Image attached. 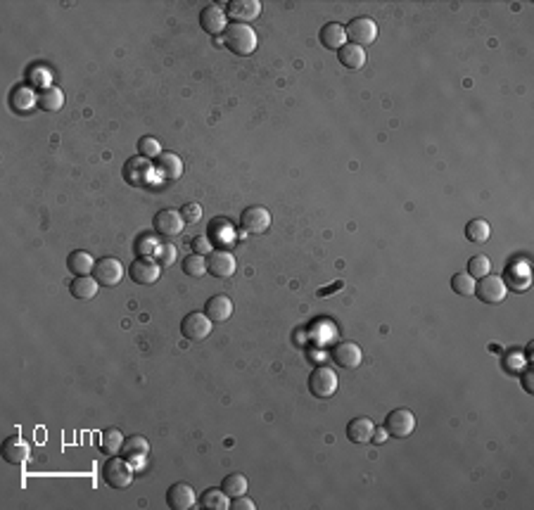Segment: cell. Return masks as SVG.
I'll list each match as a JSON object with an SVG mask.
<instances>
[{
	"instance_id": "1",
	"label": "cell",
	"mask_w": 534,
	"mask_h": 510,
	"mask_svg": "<svg viewBox=\"0 0 534 510\" xmlns=\"http://www.w3.org/2000/svg\"><path fill=\"white\" fill-rule=\"evenodd\" d=\"M224 43L231 53L240 55V57H249V55L257 50L259 38H257V31L249 24H235V21H231L228 29L224 31Z\"/></svg>"
},
{
	"instance_id": "2",
	"label": "cell",
	"mask_w": 534,
	"mask_h": 510,
	"mask_svg": "<svg viewBox=\"0 0 534 510\" xmlns=\"http://www.w3.org/2000/svg\"><path fill=\"white\" fill-rule=\"evenodd\" d=\"M103 482L109 489H126L133 482V465L126 458L109 456V461L103 465Z\"/></svg>"
},
{
	"instance_id": "3",
	"label": "cell",
	"mask_w": 534,
	"mask_h": 510,
	"mask_svg": "<svg viewBox=\"0 0 534 510\" xmlns=\"http://www.w3.org/2000/svg\"><path fill=\"white\" fill-rule=\"evenodd\" d=\"M337 373L328 365H316L314 370L309 373V392L316 399H330L337 392Z\"/></svg>"
},
{
	"instance_id": "4",
	"label": "cell",
	"mask_w": 534,
	"mask_h": 510,
	"mask_svg": "<svg viewBox=\"0 0 534 510\" xmlns=\"http://www.w3.org/2000/svg\"><path fill=\"white\" fill-rule=\"evenodd\" d=\"M344 31H347V38L354 43V46H359L364 50H366V46L375 43V38H377V24L371 19V17H354V19L344 26Z\"/></svg>"
},
{
	"instance_id": "5",
	"label": "cell",
	"mask_w": 534,
	"mask_h": 510,
	"mask_svg": "<svg viewBox=\"0 0 534 510\" xmlns=\"http://www.w3.org/2000/svg\"><path fill=\"white\" fill-rule=\"evenodd\" d=\"M475 295L480 302L485 304H501L506 295H508V287H506V282L501 275H485V278H480L475 282Z\"/></svg>"
},
{
	"instance_id": "6",
	"label": "cell",
	"mask_w": 534,
	"mask_h": 510,
	"mask_svg": "<svg viewBox=\"0 0 534 510\" xmlns=\"http://www.w3.org/2000/svg\"><path fill=\"white\" fill-rule=\"evenodd\" d=\"M152 226L159 237L171 240V237H176L183 233V228H186V219H183L181 212H176V209H162V212L154 214Z\"/></svg>"
},
{
	"instance_id": "7",
	"label": "cell",
	"mask_w": 534,
	"mask_h": 510,
	"mask_svg": "<svg viewBox=\"0 0 534 510\" xmlns=\"http://www.w3.org/2000/svg\"><path fill=\"white\" fill-rule=\"evenodd\" d=\"M93 278H96L103 287H116L124 278V264L116 257H103L96 262L93 268Z\"/></svg>"
},
{
	"instance_id": "8",
	"label": "cell",
	"mask_w": 534,
	"mask_h": 510,
	"mask_svg": "<svg viewBox=\"0 0 534 510\" xmlns=\"http://www.w3.org/2000/svg\"><path fill=\"white\" fill-rule=\"evenodd\" d=\"M159 273H162V266H159L157 259H152V257L133 259V264L129 268L131 280L138 282V285H154V282L159 280Z\"/></svg>"
},
{
	"instance_id": "9",
	"label": "cell",
	"mask_w": 534,
	"mask_h": 510,
	"mask_svg": "<svg viewBox=\"0 0 534 510\" xmlns=\"http://www.w3.org/2000/svg\"><path fill=\"white\" fill-rule=\"evenodd\" d=\"M271 226V212L266 207H247L244 212L240 214V228L247 233V235H261L266 233Z\"/></svg>"
},
{
	"instance_id": "10",
	"label": "cell",
	"mask_w": 534,
	"mask_h": 510,
	"mask_svg": "<svg viewBox=\"0 0 534 510\" xmlns=\"http://www.w3.org/2000/svg\"><path fill=\"white\" fill-rule=\"evenodd\" d=\"M385 430H387V435L397 437V439H404V437H409L411 432L416 430V415L411 413L409 408H394V411H389L385 418Z\"/></svg>"
},
{
	"instance_id": "11",
	"label": "cell",
	"mask_w": 534,
	"mask_h": 510,
	"mask_svg": "<svg viewBox=\"0 0 534 510\" xmlns=\"http://www.w3.org/2000/svg\"><path fill=\"white\" fill-rule=\"evenodd\" d=\"M181 332H183V337L190 342L207 340L211 332V318L207 313H199V311L188 313L186 318L181 320Z\"/></svg>"
},
{
	"instance_id": "12",
	"label": "cell",
	"mask_w": 534,
	"mask_h": 510,
	"mask_svg": "<svg viewBox=\"0 0 534 510\" xmlns=\"http://www.w3.org/2000/svg\"><path fill=\"white\" fill-rule=\"evenodd\" d=\"M238 268V262L228 249H211L207 254V273L214 278H231Z\"/></svg>"
},
{
	"instance_id": "13",
	"label": "cell",
	"mask_w": 534,
	"mask_h": 510,
	"mask_svg": "<svg viewBox=\"0 0 534 510\" xmlns=\"http://www.w3.org/2000/svg\"><path fill=\"white\" fill-rule=\"evenodd\" d=\"M199 26L202 31H207L209 36H219L228 29V15L226 10H221L216 3L204 5L202 12H199Z\"/></svg>"
},
{
	"instance_id": "14",
	"label": "cell",
	"mask_w": 534,
	"mask_h": 510,
	"mask_svg": "<svg viewBox=\"0 0 534 510\" xmlns=\"http://www.w3.org/2000/svg\"><path fill=\"white\" fill-rule=\"evenodd\" d=\"M195 503H197V496L188 482H176L166 491V506L171 510H190Z\"/></svg>"
},
{
	"instance_id": "15",
	"label": "cell",
	"mask_w": 534,
	"mask_h": 510,
	"mask_svg": "<svg viewBox=\"0 0 534 510\" xmlns=\"http://www.w3.org/2000/svg\"><path fill=\"white\" fill-rule=\"evenodd\" d=\"M332 361L344 370H354L364 361V352L356 342H340L332 347Z\"/></svg>"
},
{
	"instance_id": "16",
	"label": "cell",
	"mask_w": 534,
	"mask_h": 510,
	"mask_svg": "<svg viewBox=\"0 0 534 510\" xmlns=\"http://www.w3.org/2000/svg\"><path fill=\"white\" fill-rule=\"evenodd\" d=\"M226 15L235 24H249V21L261 15V3L259 0H231L226 8Z\"/></svg>"
},
{
	"instance_id": "17",
	"label": "cell",
	"mask_w": 534,
	"mask_h": 510,
	"mask_svg": "<svg viewBox=\"0 0 534 510\" xmlns=\"http://www.w3.org/2000/svg\"><path fill=\"white\" fill-rule=\"evenodd\" d=\"M235 240H238L235 228H233V224L228 219H224V216H219V219L209 224V242H214L216 249L233 247Z\"/></svg>"
},
{
	"instance_id": "18",
	"label": "cell",
	"mask_w": 534,
	"mask_h": 510,
	"mask_svg": "<svg viewBox=\"0 0 534 510\" xmlns=\"http://www.w3.org/2000/svg\"><path fill=\"white\" fill-rule=\"evenodd\" d=\"M31 456V446L26 439H21L19 435H12L3 441V461L10 465H21L26 463V458Z\"/></svg>"
},
{
	"instance_id": "19",
	"label": "cell",
	"mask_w": 534,
	"mask_h": 510,
	"mask_svg": "<svg viewBox=\"0 0 534 510\" xmlns=\"http://www.w3.org/2000/svg\"><path fill=\"white\" fill-rule=\"evenodd\" d=\"M154 171L162 176L164 181H178L183 176V162L174 152H162L154 162Z\"/></svg>"
},
{
	"instance_id": "20",
	"label": "cell",
	"mask_w": 534,
	"mask_h": 510,
	"mask_svg": "<svg viewBox=\"0 0 534 510\" xmlns=\"http://www.w3.org/2000/svg\"><path fill=\"white\" fill-rule=\"evenodd\" d=\"M121 453H124L126 461H131V465L136 468V463H143L145 461V456L150 453V441L141 435L126 437L124 446H121Z\"/></svg>"
},
{
	"instance_id": "21",
	"label": "cell",
	"mask_w": 534,
	"mask_h": 510,
	"mask_svg": "<svg viewBox=\"0 0 534 510\" xmlns=\"http://www.w3.org/2000/svg\"><path fill=\"white\" fill-rule=\"evenodd\" d=\"M204 313L211 318V323H224L233 316V302L226 295H214L204 304Z\"/></svg>"
},
{
	"instance_id": "22",
	"label": "cell",
	"mask_w": 534,
	"mask_h": 510,
	"mask_svg": "<svg viewBox=\"0 0 534 510\" xmlns=\"http://www.w3.org/2000/svg\"><path fill=\"white\" fill-rule=\"evenodd\" d=\"M373 432H375V425H373L371 418H364V415L349 420V425H347V437H349V441H354V444H368L373 439Z\"/></svg>"
},
{
	"instance_id": "23",
	"label": "cell",
	"mask_w": 534,
	"mask_h": 510,
	"mask_svg": "<svg viewBox=\"0 0 534 510\" xmlns=\"http://www.w3.org/2000/svg\"><path fill=\"white\" fill-rule=\"evenodd\" d=\"M319 38H321V43H323L326 48L340 50L344 43H347V31H344V26L337 24V21H328L323 29H321Z\"/></svg>"
},
{
	"instance_id": "24",
	"label": "cell",
	"mask_w": 534,
	"mask_h": 510,
	"mask_svg": "<svg viewBox=\"0 0 534 510\" xmlns=\"http://www.w3.org/2000/svg\"><path fill=\"white\" fill-rule=\"evenodd\" d=\"M66 268L74 275H91L93 268H96V259L88 252H83V249H74V252L66 257Z\"/></svg>"
},
{
	"instance_id": "25",
	"label": "cell",
	"mask_w": 534,
	"mask_h": 510,
	"mask_svg": "<svg viewBox=\"0 0 534 510\" xmlns=\"http://www.w3.org/2000/svg\"><path fill=\"white\" fill-rule=\"evenodd\" d=\"M337 60H340L342 66L347 69H361L366 64V50L354 46V43H344V46L337 50Z\"/></svg>"
},
{
	"instance_id": "26",
	"label": "cell",
	"mask_w": 534,
	"mask_h": 510,
	"mask_svg": "<svg viewBox=\"0 0 534 510\" xmlns=\"http://www.w3.org/2000/svg\"><path fill=\"white\" fill-rule=\"evenodd\" d=\"M98 285L100 282L93 278V275H76L69 285V292L74 299H83V302H86V299H93L98 295Z\"/></svg>"
},
{
	"instance_id": "27",
	"label": "cell",
	"mask_w": 534,
	"mask_h": 510,
	"mask_svg": "<svg viewBox=\"0 0 534 510\" xmlns=\"http://www.w3.org/2000/svg\"><path fill=\"white\" fill-rule=\"evenodd\" d=\"M124 439L126 437L121 435L119 428L103 430V435H100V451H103L105 456H119L121 446H124Z\"/></svg>"
},
{
	"instance_id": "28",
	"label": "cell",
	"mask_w": 534,
	"mask_h": 510,
	"mask_svg": "<svg viewBox=\"0 0 534 510\" xmlns=\"http://www.w3.org/2000/svg\"><path fill=\"white\" fill-rule=\"evenodd\" d=\"M150 174H152V166L145 162V157L129 159V164H126V169H124V176L131 185H141V183H145Z\"/></svg>"
},
{
	"instance_id": "29",
	"label": "cell",
	"mask_w": 534,
	"mask_h": 510,
	"mask_svg": "<svg viewBox=\"0 0 534 510\" xmlns=\"http://www.w3.org/2000/svg\"><path fill=\"white\" fill-rule=\"evenodd\" d=\"M38 107L46 109V112H60L64 107V93L57 86L43 88L41 95H38Z\"/></svg>"
},
{
	"instance_id": "30",
	"label": "cell",
	"mask_w": 534,
	"mask_h": 510,
	"mask_svg": "<svg viewBox=\"0 0 534 510\" xmlns=\"http://www.w3.org/2000/svg\"><path fill=\"white\" fill-rule=\"evenodd\" d=\"M199 506L209 508V510H228L231 508V496H228L224 489H207L202 494Z\"/></svg>"
},
{
	"instance_id": "31",
	"label": "cell",
	"mask_w": 534,
	"mask_h": 510,
	"mask_svg": "<svg viewBox=\"0 0 534 510\" xmlns=\"http://www.w3.org/2000/svg\"><path fill=\"white\" fill-rule=\"evenodd\" d=\"M247 486H249V482L242 473H231L228 477H224V482H221V489H224L231 498L247 494Z\"/></svg>"
},
{
	"instance_id": "32",
	"label": "cell",
	"mask_w": 534,
	"mask_h": 510,
	"mask_svg": "<svg viewBox=\"0 0 534 510\" xmlns=\"http://www.w3.org/2000/svg\"><path fill=\"white\" fill-rule=\"evenodd\" d=\"M489 235H492V228H489V224L485 219H470L468 224H465V237H468L470 242H487Z\"/></svg>"
},
{
	"instance_id": "33",
	"label": "cell",
	"mask_w": 534,
	"mask_h": 510,
	"mask_svg": "<svg viewBox=\"0 0 534 510\" xmlns=\"http://www.w3.org/2000/svg\"><path fill=\"white\" fill-rule=\"evenodd\" d=\"M183 271H186V275H193V278H202L207 273V257L190 254V257L183 259Z\"/></svg>"
},
{
	"instance_id": "34",
	"label": "cell",
	"mask_w": 534,
	"mask_h": 510,
	"mask_svg": "<svg viewBox=\"0 0 534 510\" xmlns=\"http://www.w3.org/2000/svg\"><path fill=\"white\" fill-rule=\"evenodd\" d=\"M475 278L468 273H456L452 275V290L461 297H472L475 295Z\"/></svg>"
},
{
	"instance_id": "35",
	"label": "cell",
	"mask_w": 534,
	"mask_h": 510,
	"mask_svg": "<svg viewBox=\"0 0 534 510\" xmlns=\"http://www.w3.org/2000/svg\"><path fill=\"white\" fill-rule=\"evenodd\" d=\"M489 273H492V262H489V257H485V254H477V257H472L468 262V275H472L475 280L485 278Z\"/></svg>"
},
{
	"instance_id": "36",
	"label": "cell",
	"mask_w": 534,
	"mask_h": 510,
	"mask_svg": "<svg viewBox=\"0 0 534 510\" xmlns=\"http://www.w3.org/2000/svg\"><path fill=\"white\" fill-rule=\"evenodd\" d=\"M10 100H12V107L17 112H26V109L33 107V93H31V88H26V86L15 88V93Z\"/></svg>"
},
{
	"instance_id": "37",
	"label": "cell",
	"mask_w": 534,
	"mask_h": 510,
	"mask_svg": "<svg viewBox=\"0 0 534 510\" xmlns=\"http://www.w3.org/2000/svg\"><path fill=\"white\" fill-rule=\"evenodd\" d=\"M138 152L145 159H157L162 154V145H159V140L154 136H143L138 140Z\"/></svg>"
},
{
	"instance_id": "38",
	"label": "cell",
	"mask_w": 534,
	"mask_h": 510,
	"mask_svg": "<svg viewBox=\"0 0 534 510\" xmlns=\"http://www.w3.org/2000/svg\"><path fill=\"white\" fill-rule=\"evenodd\" d=\"M157 262H159V266H169V264H174L176 262V247L171 245V242H162V245L157 247Z\"/></svg>"
},
{
	"instance_id": "39",
	"label": "cell",
	"mask_w": 534,
	"mask_h": 510,
	"mask_svg": "<svg viewBox=\"0 0 534 510\" xmlns=\"http://www.w3.org/2000/svg\"><path fill=\"white\" fill-rule=\"evenodd\" d=\"M181 216L186 221H190V224H197V221L202 219V207H199L197 202H188V204H183Z\"/></svg>"
},
{
	"instance_id": "40",
	"label": "cell",
	"mask_w": 534,
	"mask_h": 510,
	"mask_svg": "<svg viewBox=\"0 0 534 510\" xmlns=\"http://www.w3.org/2000/svg\"><path fill=\"white\" fill-rule=\"evenodd\" d=\"M157 247H159L157 237H141V240H138V245H136V249H138V254H141V257H150V254H154V252H157Z\"/></svg>"
},
{
	"instance_id": "41",
	"label": "cell",
	"mask_w": 534,
	"mask_h": 510,
	"mask_svg": "<svg viewBox=\"0 0 534 510\" xmlns=\"http://www.w3.org/2000/svg\"><path fill=\"white\" fill-rule=\"evenodd\" d=\"M257 508V503L252 501V498H247V496H235L231 501V510H254Z\"/></svg>"
},
{
	"instance_id": "42",
	"label": "cell",
	"mask_w": 534,
	"mask_h": 510,
	"mask_svg": "<svg viewBox=\"0 0 534 510\" xmlns=\"http://www.w3.org/2000/svg\"><path fill=\"white\" fill-rule=\"evenodd\" d=\"M193 249H195V254H202V257H207V254L211 252V242H209V237H195Z\"/></svg>"
},
{
	"instance_id": "43",
	"label": "cell",
	"mask_w": 534,
	"mask_h": 510,
	"mask_svg": "<svg viewBox=\"0 0 534 510\" xmlns=\"http://www.w3.org/2000/svg\"><path fill=\"white\" fill-rule=\"evenodd\" d=\"M520 382H522V390H525L527 394H534V373H532V370H525V373H522V378H520Z\"/></svg>"
},
{
	"instance_id": "44",
	"label": "cell",
	"mask_w": 534,
	"mask_h": 510,
	"mask_svg": "<svg viewBox=\"0 0 534 510\" xmlns=\"http://www.w3.org/2000/svg\"><path fill=\"white\" fill-rule=\"evenodd\" d=\"M385 437H387L385 428H375V432H373V439H375L377 444H382V441H385Z\"/></svg>"
},
{
	"instance_id": "45",
	"label": "cell",
	"mask_w": 534,
	"mask_h": 510,
	"mask_svg": "<svg viewBox=\"0 0 534 510\" xmlns=\"http://www.w3.org/2000/svg\"><path fill=\"white\" fill-rule=\"evenodd\" d=\"M340 287H342V282H335V285H330V287H328V290L323 287V290H319V297H328V295H330V292L340 290Z\"/></svg>"
}]
</instances>
